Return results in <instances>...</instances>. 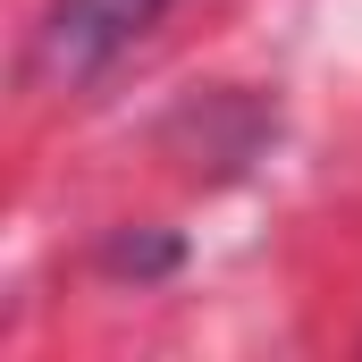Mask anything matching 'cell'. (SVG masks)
Returning a JSON list of instances; mask_svg holds the SVG:
<instances>
[{
    "label": "cell",
    "instance_id": "6da1fadb",
    "mask_svg": "<svg viewBox=\"0 0 362 362\" xmlns=\"http://www.w3.org/2000/svg\"><path fill=\"white\" fill-rule=\"evenodd\" d=\"M177 0H51L34 17V42H25V76L34 85H59L76 93L93 76H110Z\"/></svg>",
    "mask_w": 362,
    "mask_h": 362
}]
</instances>
